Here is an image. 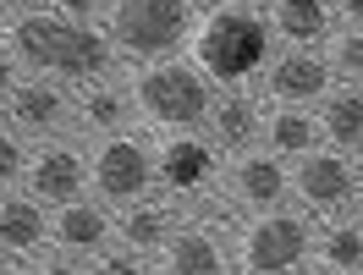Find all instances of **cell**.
Masks as SVG:
<instances>
[{"mask_svg": "<svg viewBox=\"0 0 363 275\" xmlns=\"http://www.w3.org/2000/svg\"><path fill=\"white\" fill-rule=\"evenodd\" d=\"M50 242V204L33 193H11L0 187V253L6 259H33Z\"/></svg>", "mask_w": 363, "mask_h": 275, "instance_id": "2e32d148", "label": "cell"}, {"mask_svg": "<svg viewBox=\"0 0 363 275\" xmlns=\"http://www.w3.org/2000/svg\"><path fill=\"white\" fill-rule=\"evenodd\" d=\"M105 6L111 0H50V11H61L72 23H105Z\"/></svg>", "mask_w": 363, "mask_h": 275, "instance_id": "d4e9b609", "label": "cell"}, {"mask_svg": "<svg viewBox=\"0 0 363 275\" xmlns=\"http://www.w3.org/2000/svg\"><path fill=\"white\" fill-rule=\"evenodd\" d=\"M270 33L286 45H325L336 33L330 0H270Z\"/></svg>", "mask_w": 363, "mask_h": 275, "instance_id": "d6986e66", "label": "cell"}, {"mask_svg": "<svg viewBox=\"0 0 363 275\" xmlns=\"http://www.w3.org/2000/svg\"><path fill=\"white\" fill-rule=\"evenodd\" d=\"M11 89H17V61H11V50H0V111H6Z\"/></svg>", "mask_w": 363, "mask_h": 275, "instance_id": "484cf974", "label": "cell"}, {"mask_svg": "<svg viewBox=\"0 0 363 275\" xmlns=\"http://www.w3.org/2000/svg\"><path fill=\"white\" fill-rule=\"evenodd\" d=\"M319 143H325V133H319L314 105H275V111L264 116V149L281 155V160H303Z\"/></svg>", "mask_w": 363, "mask_h": 275, "instance_id": "ffe728a7", "label": "cell"}, {"mask_svg": "<svg viewBox=\"0 0 363 275\" xmlns=\"http://www.w3.org/2000/svg\"><path fill=\"white\" fill-rule=\"evenodd\" d=\"M160 270H171V275H220V270H237V253L220 242L215 226L182 220V226L171 231V242L160 248Z\"/></svg>", "mask_w": 363, "mask_h": 275, "instance_id": "5bb4252c", "label": "cell"}, {"mask_svg": "<svg viewBox=\"0 0 363 275\" xmlns=\"http://www.w3.org/2000/svg\"><path fill=\"white\" fill-rule=\"evenodd\" d=\"M6 11H28V6H39V0H0Z\"/></svg>", "mask_w": 363, "mask_h": 275, "instance_id": "83f0119b", "label": "cell"}, {"mask_svg": "<svg viewBox=\"0 0 363 275\" xmlns=\"http://www.w3.org/2000/svg\"><path fill=\"white\" fill-rule=\"evenodd\" d=\"M358 187H363V143H358Z\"/></svg>", "mask_w": 363, "mask_h": 275, "instance_id": "f1b7e54d", "label": "cell"}, {"mask_svg": "<svg viewBox=\"0 0 363 275\" xmlns=\"http://www.w3.org/2000/svg\"><path fill=\"white\" fill-rule=\"evenodd\" d=\"M270 17H259L253 6H215L209 17H199L187 55L215 77V89H242L270 67Z\"/></svg>", "mask_w": 363, "mask_h": 275, "instance_id": "7a4b0ae2", "label": "cell"}, {"mask_svg": "<svg viewBox=\"0 0 363 275\" xmlns=\"http://www.w3.org/2000/svg\"><path fill=\"white\" fill-rule=\"evenodd\" d=\"M72 121L83 127V138H116V133H133L138 121V99H133V83H83L77 99H72Z\"/></svg>", "mask_w": 363, "mask_h": 275, "instance_id": "9a60e30c", "label": "cell"}, {"mask_svg": "<svg viewBox=\"0 0 363 275\" xmlns=\"http://www.w3.org/2000/svg\"><path fill=\"white\" fill-rule=\"evenodd\" d=\"M264 138V105L242 89H226L215 94V111H209V143L220 155H242Z\"/></svg>", "mask_w": 363, "mask_h": 275, "instance_id": "ac0fdd59", "label": "cell"}, {"mask_svg": "<svg viewBox=\"0 0 363 275\" xmlns=\"http://www.w3.org/2000/svg\"><path fill=\"white\" fill-rule=\"evenodd\" d=\"M319 133L330 149H347V155H358L363 143V83H330L325 99H319Z\"/></svg>", "mask_w": 363, "mask_h": 275, "instance_id": "44dd1931", "label": "cell"}, {"mask_svg": "<svg viewBox=\"0 0 363 275\" xmlns=\"http://www.w3.org/2000/svg\"><path fill=\"white\" fill-rule=\"evenodd\" d=\"M6 45L17 67L39 72V77H61L72 89L111 77V67L121 61L105 23H72L61 11H39V6L17 11V23L6 28Z\"/></svg>", "mask_w": 363, "mask_h": 275, "instance_id": "6da1fadb", "label": "cell"}, {"mask_svg": "<svg viewBox=\"0 0 363 275\" xmlns=\"http://www.w3.org/2000/svg\"><path fill=\"white\" fill-rule=\"evenodd\" d=\"M50 242L55 253H72V259H89L94 270V253L116 242V215L105 209V198H67V204L50 209Z\"/></svg>", "mask_w": 363, "mask_h": 275, "instance_id": "7c38bea8", "label": "cell"}, {"mask_svg": "<svg viewBox=\"0 0 363 275\" xmlns=\"http://www.w3.org/2000/svg\"><path fill=\"white\" fill-rule=\"evenodd\" d=\"M231 198L242 209H275L292 198V165L270 155V149H242V155H231Z\"/></svg>", "mask_w": 363, "mask_h": 275, "instance_id": "4fadbf2b", "label": "cell"}, {"mask_svg": "<svg viewBox=\"0 0 363 275\" xmlns=\"http://www.w3.org/2000/svg\"><path fill=\"white\" fill-rule=\"evenodd\" d=\"M155 176H160V187H165V198L193 204V198L209 193L215 176H220V149L199 133H171L165 149H155Z\"/></svg>", "mask_w": 363, "mask_h": 275, "instance_id": "ba28073f", "label": "cell"}, {"mask_svg": "<svg viewBox=\"0 0 363 275\" xmlns=\"http://www.w3.org/2000/svg\"><path fill=\"white\" fill-rule=\"evenodd\" d=\"M330 6H336L341 28H363V0H330Z\"/></svg>", "mask_w": 363, "mask_h": 275, "instance_id": "4316f807", "label": "cell"}, {"mask_svg": "<svg viewBox=\"0 0 363 275\" xmlns=\"http://www.w3.org/2000/svg\"><path fill=\"white\" fill-rule=\"evenodd\" d=\"M193 28H199L193 0H111L105 6V33H111L116 55L133 67L182 55Z\"/></svg>", "mask_w": 363, "mask_h": 275, "instance_id": "277c9868", "label": "cell"}, {"mask_svg": "<svg viewBox=\"0 0 363 275\" xmlns=\"http://www.w3.org/2000/svg\"><path fill=\"white\" fill-rule=\"evenodd\" d=\"M6 121H11L23 138H55L72 121V83L39 77V72L17 77V89L6 99Z\"/></svg>", "mask_w": 363, "mask_h": 275, "instance_id": "30bf717a", "label": "cell"}, {"mask_svg": "<svg viewBox=\"0 0 363 275\" xmlns=\"http://www.w3.org/2000/svg\"><path fill=\"white\" fill-rule=\"evenodd\" d=\"M314 259L319 270H336V275L363 270V220H330L314 237Z\"/></svg>", "mask_w": 363, "mask_h": 275, "instance_id": "7402d4cb", "label": "cell"}, {"mask_svg": "<svg viewBox=\"0 0 363 275\" xmlns=\"http://www.w3.org/2000/svg\"><path fill=\"white\" fill-rule=\"evenodd\" d=\"M292 198L308 215H347L358 198V165L347 160V149H308L292 160Z\"/></svg>", "mask_w": 363, "mask_h": 275, "instance_id": "52a82bcc", "label": "cell"}, {"mask_svg": "<svg viewBox=\"0 0 363 275\" xmlns=\"http://www.w3.org/2000/svg\"><path fill=\"white\" fill-rule=\"evenodd\" d=\"M259 77H264V94H270L275 105H319L325 89L336 83L325 50H314V45H292V50H281V55H270V67L259 72Z\"/></svg>", "mask_w": 363, "mask_h": 275, "instance_id": "8fae6325", "label": "cell"}, {"mask_svg": "<svg viewBox=\"0 0 363 275\" xmlns=\"http://www.w3.org/2000/svg\"><path fill=\"white\" fill-rule=\"evenodd\" d=\"M133 99H138V116L160 133H199V127H209V111H215V77L193 55L187 61L165 55V61L138 67Z\"/></svg>", "mask_w": 363, "mask_h": 275, "instance_id": "3957f363", "label": "cell"}, {"mask_svg": "<svg viewBox=\"0 0 363 275\" xmlns=\"http://www.w3.org/2000/svg\"><path fill=\"white\" fill-rule=\"evenodd\" d=\"M23 171H28V138L6 121V127H0V187H17Z\"/></svg>", "mask_w": 363, "mask_h": 275, "instance_id": "cb8c5ba5", "label": "cell"}, {"mask_svg": "<svg viewBox=\"0 0 363 275\" xmlns=\"http://www.w3.org/2000/svg\"><path fill=\"white\" fill-rule=\"evenodd\" d=\"M325 61L336 83H363V28H341L325 39Z\"/></svg>", "mask_w": 363, "mask_h": 275, "instance_id": "603a6c76", "label": "cell"}, {"mask_svg": "<svg viewBox=\"0 0 363 275\" xmlns=\"http://www.w3.org/2000/svg\"><path fill=\"white\" fill-rule=\"evenodd\" d=\"M89 176H94V198L105 204H133L149 187H160L155 176V143L138 133H116V138H94L89 155Z\"/></svg>", "mask_w": 363, "mask_h": 275, "instance_id": "8992f818", "label": "cell"}, {"mask_svg": "<svg viewBox=\"0 0 363 275\" xmlns=\"http://www.w3.org/2000/svg\"><path fill=\"white\" fill-rule=\"evenodd\" d=\"M314 253V226H308V209H259L242 237H237V270L253 275H286L303 270V259Z\"/></svg>", "mask_w": 363, "mask_h": 275, "instance_id": "5b68a950", "label": "cell"}, {"mask_svg": "<svg viewBox=\"0 0 363 275\" xmlns=\"http://www.w3.org/2000/svg\"><path fill=\"white\" fill-rule=\"evenodd\" d=\"M28 193L39 198V204H67V198H83L94 187L89 176V155L77 149V143H67V138H45L33 155H28V171H23Z\"/></svg>", "mask_w": 363, "mask_h": 275, "instance_id": "9c48e42d", "label": "cell"}, {"mask_svg": "<svg viewBox=\"0 0 363 275\" xmlns=\"http://www.w3.org/2000/svg\"><path fill=\"white\" fill-rule=\"evenodd\" d=\"M182 226V209L177 198H133V204H121V215H116V242H127V248L149 253V259H160V248L171 242V231Z\"/></svg>", "mask_w": 363, "mask_h": 275, "instance_id": "e0dca14e", "label": "cell"}]
</instances>
